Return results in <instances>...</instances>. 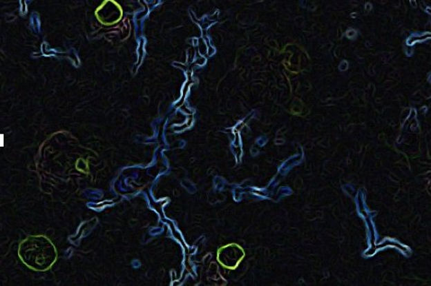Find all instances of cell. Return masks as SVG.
<instances>
[{
	"mask_svg": "<svg viewBox=\"0 0 431 286\" xmlns=\"http://www.w3.org/2000/svg\"><path fill=\"white\" fill-rule=\"evenodd\" d=\"M19 255L23 263L35 271H46L57 258L55 245L44 236H30L19 245Z\"/></svg>",
	"mask_w": 431,
	"mask_h": 286,
	"instance_id": "obj_1",
	"label": "cell"
}]
</instances>
